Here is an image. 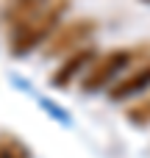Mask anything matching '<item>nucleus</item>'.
<instances>
[{"label": "nucleus", "instance_id": "f257e3e1", "mask_svg": "<svg viewBox=\"0 0 150 158\" xmlns=\"http://www.w3.org/2000/svg\"><path fill=\"white\" fill-rule=\"evenodd\" d=\"M67 11H70V0H50L33 19H28L22 28L8 33V53L11 56H28L36 47H42L56 33V28L64 22Z\"/></svg>", "mask_w": 150, "mask_h": 158}, {"label": "nucleus", "instance_id": "f03ea898", "mask_svg": "<svg viewBox=\"0 0 150 158\" xmlns=\"http://www.w3.org/2000/svg\"><path fill=\"white\" fill-rule=\"evenodd\" d=\"M136 53L128 50V47H117V50H109L106 56H97L86 72L81 75V89L86 94H95V92H103L106 86H111L131 64H134Z\"/></svg>", "mask_w": 150, "mask_h": 158}, {"label": "nucleus", "instance_id": "7ed1b4c3", "mask_svg": "<svg viewBox=\"0 0 150 158\" xmlns=\"http://www.w3.org/2000/svg\"><path fill=\"white\" fill-rule=\"evenodd\" d=\"M95 31H97L95 19H64L56 28V33L45 42V56L47 58H64L81 47H86L92 42Z\"/></svg>", "mask_w": 150, "mask_h": 158}, {"label": "nucleus", "instance_id": "20e7f679", "mask_svg": "<svg viewBox=\"0 0 150 158\" xmlns=\"http://www.w3.org/2000/svg\"><path fill=\"white\" fill-rule=\"evenodd\" d=\"M95 58H97V50H95L92 44H86V47H81V50L64 56L61 64H58V69L50 75V83H53V86H70L78 75L86 72V67H89Z\"/></svg>", "mask_w": 150, "mask_h": 158}, {"label": "nucleus", "instance_id": "39448f33", "mask_svg": "<svg viewBox=\"0 0 150 158\" xmlns=\"http://www.w3.org/2000/svg\"><path fill=\"white\" fill-rule=\"evenodd\" d=\"M50 0H6L3 11H0V22L6 28V33H14L17 28H22L28 19H33Z\"/></svg>", "mask_w": 150, "mask_h": 158}, {"label": "nucleus", "instance_id": "423d86ee", "mask_svg": "<svg viewBox=\"0 0 150 158\" xmlns=\"http://www.w3.org/2000/svg\"><path fill=\"white\" fill-rule=\"evenodd\" d=\"M148 89H150V61H142V64H136L134 69H128V75L120 78V81L111 86L109 97H111L114 103H122V100L136 97V94H142V92H148Z\"/></svg>", "mask_w": 150, "mask_h": 158}, {"label": "nucleus", "instance_id": "0eeeda50", "mask_svg": "<svg viewBox=\"0 0 150 158\" xmlns=\"http://www.w3.org/2000/svg\"><path fill=\"white\" fill-rule=\"evenodd\" d=\"M0 158H31L28 147L17 139H3L0 142Z\"/></svg>", "mask_w": 150, "mask_h": 158}, {"label": "nucleus", "instance_id": "6e6552de", "mask_svg": "<svg viewBox=\"0 0 150 158\" xmlns=\"http://www.w3.org/2000/svg\"><path fill=\"white\" fill-rule=\"evenodd\" d=\"M145 3H150V0H145Z\"/></svg>", "mask_w": 150, "mask_h": 158}, {"label": "nucleus", "instance_id": "1a4fd4ad", "mask_svg": "<svg viewBox=\"0 0 150 158\" xmlns=\"http://www.w3.org/2000/svg\"><path fill=\"white\" fill-rule=\"evenodd\" d=\"M148 103H150V100H148Z\"/></svg>", "mask_w": 150, "mask_h": 158}]
</instances>
